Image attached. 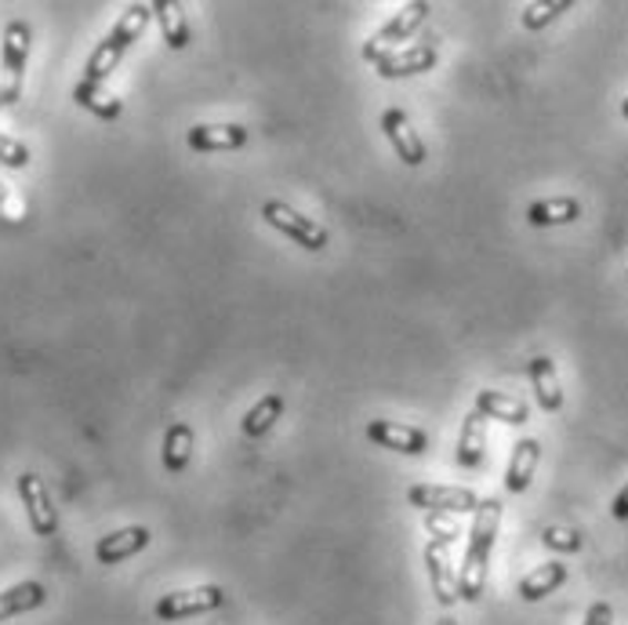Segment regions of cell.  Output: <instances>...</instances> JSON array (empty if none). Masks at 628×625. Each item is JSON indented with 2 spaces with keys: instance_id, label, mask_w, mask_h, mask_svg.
<instances>
[{
  "instance_id": "obj_1",
  "label": "cell",
  "mask_w": 628,
  "mask_h": 625,
  "mask_svg": "<svg viewBox=\"0 0 628 625\" xmlns=\"http://www.w3.org/2000/svg\"><path fill=\"white\" fill-rule=\"evenodd\" d=\"M498 527H502V499H480V510L473 516V531H469V545L462 556V571H457V596L465 604H476L483 590H487V564Z\"/></svg>"
},
{
  "instance_id": "obj_2",
  "label": "cell",
  "mask_w": 628,
  "mask_h": 625,
  "mask_svg": "<svg viewBox=\"0 0 628 625\" xmlns=\"http://www.w3.org/2000/svg\"><path fill=\"white\" fill-rule=\"evenodd\" d=\"M150 19H153V4H127V11H124L121 19H116V25L110 30L106 41L91 51V59H87V66H84V81L87 84H106L110 73L121 66L124 51L135 44L142 33H146Z\"/></svg>"
},
{
  "instance_id": "obj_3",
  "label": "cell",
  "mask_w": 628,
  "mask_h": 625,
  "mask_svg": "<svg viewBox=\"0 0 628 625\" xmlns=\"http://www.w3.org/2000/svg\"><path fill=\"white\" fill-rule=\"evenodd\" d=\"M30 44H33L30 25L22 19L8 22L4 48H0V99H4V106H16L22 99V76H25V62H30Z\"/></svg>"
},
{
  "instance_id": "obj_4",
  "label": "cell",
  "mask_w": 628,
  "mask_h": 625,
  "mask_svg": "<svg viewBox=\"0 0 628 625\" xmlns=\"http://www.w3.org/2000/svg\"><path fill=\"white\" fill-rule=\"evenodd\" d=\"M429 19V4L425 0H414V4H403L397 16H392L382 30H378L368 44H363V59L368 62H382L389 59L392 51H403V41H411V37L418 33V25H422Z\"/></svg>"
},
{
  "instance_id": "obj_5",
  "label": "cell",
  "mask_w": 628,
  "mask_h": 625,
  "mask_svg": "<svg viewBox=\"0 0 628 625\" xmlns=\"http://www.w3.org/2000/svg\"><path fill=\"white\" fill-rule=\"evenodd\" d=\"M408 502L425 513H447V516H476L480 494L473 488H447V484H414L408 488Z\"/></svg>"
},
{
  "instance_id": "obj_6",
  "label": "cell",
  "mask_w": 628,
  "mask_h": 625,
  "mask_svg": "<svg viewBox=\"0 0 628 625\" xmlns=\"http://www.w3.org/2000/svg\"><path fill=\"white\" fill-rule=\"evenodd\" d=\"M261 218H266L272 229H280L284 237H291L298 247H306V252H323L327 247V229L312 223V218L298 215L295 207H287L284 201L261 204Z\"/></svg>"
},
{
  "instance_id": "obj_7",
  "label": "cell",
  "mask_w": 628,
  "mask_h": 625,
  "mask_svg": "<svg viewBox=\"0 0 628 625\" xmlns=\"http://www.w3.org/2000/svg\"><path fill=\"white\" fill-rule=\"evenodd\" d=\"M222 604H226L222 585H196V590L164 593L153 611H156V618H161V622H178V618L204 615V611H218Z\"/></svg>"
},
{
  "instance_id": "obj_8",
  "label": "cell",
  "mask_w": 628,
  "mask_h": 625,
  "mask_svg": "<svg viewBox=\"0 0 628 625\" xmlns=\"http://www.w3.org/2000/svg\"><path fill=\"white\" fill-rule=\"evenodd\" d=\"M19 499L25 505V516H30V527L33 535L51 539L59 531V513H55V502L44 488V480L37 473H22L19 477Z\"/></svg>"
},
{
  "instance_id": "obj_9",
  "label": "cell",
  "mask_w": 628,
  "mask_h": 625,
  "mask_svg": "<svg viewBox=\"0 0 628 625\" xmlns=\"http://www.w3.org/2000/svg\"><path fill=\"white\" fill-rule=\"evenodd\" d=\"M368 440L374 448H385V451H397V454H422L429 448L425 429L403 426V422H392V419H374L368 426Z\"/></svg>"
},
{
  "instance_id": "obj_10",
  "label": "cell",
  "mask_w": 628,
  "mask_h": 625,
  "mask_svg": "<svg viewBox=\"0 0 628 625\" xmlns=\"http://www.w3.org/2000/svg\"><path fill=\"white\" fill-rule=\"evenodd\" d=\"M436 48L433 44H411L403 51H392L389 59H382L374 66V73L382 76V81H403V76H418V73H429L436 70Z\"/></svg>"
},
{
  "instance_id": "obj_11",
  "label": "cell",
  "mask_w": 628,
  "mask_h": 625,
  "mask_svg": "<svg viewBox=\"0 0 628 625\" xmlns=\"http://www.w3.org/2000/svg\"><path fill=\"white\" fill-rule=\"evenodd\" d=\"M382 132H385V139L392 142V150H397V156L408 167H418L425 161V146H422V139H418V132L411 127V116L403 113V110H385L382 113Z\"/></svg>"
},
{
  "instance_id": "obj_12",
  "label": "cell",
  "mask_w": 628,
  "mask_h": 625,
  "mask_svg": "<svg viewBox=\"0 0 628 625\" xmlns=\"http://www.w3.org/2000/svg\"><path fill=\"white\" fill-rule=\"evenodd\" d=\"M425 567H429V585H433V596H436L440 607H451V604L462 601V596H457V571L451 567L447 545L429 542L425 545Z\"/></svg>"
},
{
  "instance_id": "obj_13",
  "label": "cell",
  "mask_w": 628,
  "mask_h": 625,
  "mask_svg": "<svg viewBox=\"0 0 628 625\" xmlns=\"http://www.w3.org/2000/svg\"><path fill=\"white\" fill-rule=\"evenodd\" d=\"M186 142L196 153L240 150V146H247V127L244 124H196V127H189Z\"/></svg>"
},
{
  "instance_id": "obj_14",
  "label": "cell",
  "mask_w": 628,
  "mask_h": 625,
  "mask_svg": "<svg viewBox=\"0 0 628 625\" xmlns=\"http://www.w3.org/2000/svg\"><path fill=\"white\" fill-rule=\"evenodd\" d=\"M146 545H150V527H142V524H135V527H121V531H113V535L99 539V545H95V560H99V564H121V560L142 553V550H146Z\"/></svg>"
},
{
  "instance_id": "obj_15",
  "label": "cell",
  "mask_w": 628,
  "mask_h": 625,
  "mask_svg": "<svg viewBox=\"0 0 628 625\" xmlns=\"http://www.w3.org/2000/svg\"><path fill=\"white\" fill-rule=\"evenodd\" d=\"M538 462H542V444L534 437H523L513 448V459H508V469H505V491H513V494L527 491Z\"/></svg>"
},
{
  "instance_id": "obj_16",
  "label": "cell",
  "mask_w": 628,
  "mask_h": 625,
  "mask_svg": "<svg viewBox=\"0 0 628 625\" xmlns=\"http://www.w3.org/2000/svg\"><path fill=\"white\" fill-rule=\"evenodd\" d=\"M527 371H531V386H534V397L542 403V411L556 414L564 408V389H559V375H556L553 357H534L527 363Z\"/></svg>"
},
{
  "instance_id": "obj_17",
  "label": "cell",
  "mask_w": 628,
  "mask_h": 625,
  "mask_svg": "<svg viewBox=\"0 0 628 625\" xmlns=\"http://www.w3.org/2000/svg\"><path fill=\"white\" fill-rule=\"evenodd\" d=\"M483 454H487V419L480 411H469L457 433V462L462 469H480Z\"/></svg>"
},
{
  "instance_id": "obj_18",
  "label": "cell",
  "mask_w": 628,
  "mask_h": 625,
  "mask_svg": "<svg viewBox=\"0 0 628 625\" xmlns=\"http://www.w3.org/2000/svg\"><path fill=\"white\" fill-rule=\"evenodd\" d=\"M476 411L483 419H498L505 426H523L531 419V408L516 397H505L498 389H480L476 393Z\"/></svg>"
},
{
  "instance_id": "obj_19",
  "label": "cell",
  "mask_w": 628,
  "mask_h": 625,
  "mask_svg": "<svg viewBox=\"0 0 628 625\" xmlns=\"http://www.w3.org/2000/svg\"><path fill=\"white\" fill-rule=\"evenodd\" d=\"M564 582H567V564H559V560H548V564L534 567L531 575L519 578V596L527 604H538V601H545L548 593H556Z\"/></svg>"
},
{
  "instance_id": "obj_20",
  "label": "cell",
  "mask_w": 628,
  "mask_h": 625,
  "mask_svg": "<svg viewBox=\"0 0 628 625\" xmlns=\"http://www.w3.org/2000/svg\"><path fill=\"white\" fill-rule=\"evenodd\" d=\"M581 218V204L574 197H553V201H534L527 207L531 226H570Z\"/></svg>"
},
{
  "instance_id": "obj_21",
  "label": "cell",
  "mask_w": 628,
  "mask_h": 625,
  "mask_svg": "<svg viewBox=\"0 0 628 625\" xmlns=\"http://www.w3.org/2000/svg\"><path fill=\"white\" fill-rule=\"evenodd\" d=\"M153 16H156V22H161V33H164L167 48L182 51L189 44V22H186V11H182L178 0H156Z\"/></svg>"
},
{
  "instance_id": "obj_22",
  "label": "cell",
  "mask_w": 628,
  "mask_h": 625,
  "mask_svg": "<svg viewBox=\"0 0 628 625\" xmlns=\"http://www.w3.org/2000/svg\"><path fill=\"white\" fill-rule=\"evenodd\" d=\"M48 601V590L41 582H19L11 590L0 593V622L11 618V615H22V611H33Z\"/></svg>"
},
{
  "instance_id": "obj_23",
  "label": "cell",
  "mask_w": 628,
  "mask_h": 625,
  "mask_svg": "<svg viewBox=\"0 0 628 625\" xmlns=\"http://www.w3.org/2000/svg\"><path fill=\"white\" fill-rule=\"evenodd\" d=\"M189 459H193V429L186 422H175L164 433V469L178 477L189 465Z\"/></svg>"
},
{
  "instance_id": "obj_24",
  "label": "cell",
  "mask_w": 628,
  "mask_h": 625,
  "mask_svg": "<svg viewBox=\"0 0 628 625\" xmlns=\"http://www.w3.org/2000/svg\"><path fill=\"white\" fill-rule=\"evenodd\" d=\"M280 414H284V397L280 393H269V397H261L251 411L244 414V437H266L272 426L280 422Z\"/></svg>"
},
{
  "instance_id": "obj_25",
  "label": "cell",
  "mask_w": 628,
  "mask_h": 625,
  "mask_svg": "<svg viewBox=\"0 0 628 625\" xmlns=\"http://www.w3.org/2000/svg\"><path fill=\"white\" fill-rule=\"evenodd\" d=\"M73 99H76V106H84L87 113L102 116V121H116V116H121V99H113L102 84L81 81L73 88Z\"/></svg>"
},
{
  "instance_id": "obj_26",
  "label": "cell",
  "mask_w": 628,
  "mask_h": 625,
  "mask_svg": "<svg viewBox=\"0 0 628 625\" xmlns=\"http://www.w3.org/2000/svg\"><path fill=\"white\" fill-rule=\"evenodd\" d=\"M574 4L570 0H548V4H527L523 8V16H519V22H523V30H531V33H538V30H545V25H553L559 16H564V11H570Z\"/></svg>"
},
{
  "instance_id": "obj_27",
  "label": "cell",
  "mask_w": 628,
  "mask_h": 625,
  "mask_svg": "<svg viewBox=\"0 0 628 625\" xmlns=\"http://www.w3.org/2000/svg\"><path fill=\"white\" fill-rule=\"evenodd\" d=\"M425 531L433 535L429 542H440V545H447V550L462 539V527H457L454 516H447V513H425Z\"/></svg>"
},
{
  "instance_id": "obj_28",
  "label": "cell",
  "mask_w": 628,
  "mask_h": 625,
  "mask_svg": "<svg viewBox=\"0 0 628 625\" xmlns=\"http://www.w3.org/2000/svg\"><path fill=\"white\" fill-rule=\"evenodd\" d=\"M542 542L548 545V550H556V553H581L585 535H581V531H574V527H545Z\"/></svg>"
},
{
  "instance_id": "obj_29",
  "label": "cell",
  "mask_w": 628,
  "mask_h": 625,
  "mask_svg": "<svg viewBox=\"0 0 628 625\" xmlns=\"http://www.w3.org/2000/svg\"><path fill=\"white\" fill-rule=\"evenodd\" d=\"M0 164L4 167H30V150L22 146L19 139H11V135H0Z\"/></svg>"
},
{
  "instance_id": "obj_30",
  "label": "cell",
  "mask_w": 628,
  "mask_h": 625,
  "mask_svg": "<svg viewBox=\"0 0 628 625\" xmlns=\"http://www.w3.org/2000/svg\"><path fill=\"white\" fill-rule=\"evenodd\" d=\"M581 625H614V607L607 601H596L593 607L585 611V622Z\"/></svg>"
},
{
  "instance_id": "obj_31",
  "label": "cell",
  "mask_w": 628,
  "mask_h": 625,
  "mask_svg": "<svg viewBox=\"0 0 628 625\" xmlns=\"http://www.w3.org/2000/svg\"><path fill=\"white\" fill-rule=\"evenodd\" d=\"M610 516L614 520H628V484L614 494V502H610Z\"/></svg>"
},
{
  "instance_id": "obj_32",
  "label": "cell",
  "mask_w": 628,
  "mask_h": 625,
  "mask_svg": "<svg viewBox=\"0 0 628 625\" xmlns=\"http://www.w3.org/2000/svg\"><path fill=\"white\" fill-rule=\"evenodd\" d=\"M0 204H11V193L4 189V182H0Z\"/></svg>"
},
{
  "instance_id": "obj_33",
  "label": "cell",
  "mask_w": 628,
  "mask_h": 625,
  "mask_svg": "<svg viewBox=\"0 0 628 625\" xmlns=\"http://www.w3.org/2000/svg\"><path fill=\"white\" fill-rule=\"evenodd\" d=\"M621 116H625V121H628V99H621Z\"/></svg>"
},
{
  "instance_id": "obj_34",
  "label": "cell",
  "mask_w": 628,
  "mask_h": 625,
  "mask_svg": "<svg viewBox=\"0 0 628 625\" xmlns=\"http://www.w3.org/2000/svg\"><path fill=\"white\" fill-rule=\"evenodd\" d=\"M436 625H457V618H440Z\"/></svg>"
},
{
  "instance_id": "obj_35",
  "label": "cell",
  "mask_w": 628,
  "mask_h": 625,
  "mask_svg": "<svg viewBox=\"0 0 628 625\" xmlns=\"http://www.w3.org/2000/svg\"><path fill=\"white\" fill-rule=\"evenodd\" d=\"M0 110H4V99H0Z\"/></svg>"
}]
</instances>
